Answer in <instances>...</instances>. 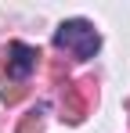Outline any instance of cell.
I'll return each instance as SVG.
<instances>
[{"instance_id":"1","label":"cell","mask_w":130,"mask_h":133,"mask_svg":"<svg viewBox=\"0 0 130 133\" xmlns=\"http://www.w3.org/2000/svg\"><path fill=\"white\" fill-rule=\"evenodd\" d=\"M54 47L72 50L76 58H94L98 47H101V36H98V29H94L90 22L72 18V22H62V25H58V32H54Z\"/></svg>"},{"instance_id":"2","label":"cell","mask_w":130,"mask_h":133,"mask_svg":"<svg viewBox=\"0 0 130 133\" xmlns=\"http://www.w3.org/2000/svg\"><path fill=\"white\" fill-rule=\"evenodd\" d=\"M94 101H98V83H94V76H83V79H76V83H65L62 87V119L69 126L83 122Z\"/></svg>"},{"instance_id":"3","label":"cell","mask_w":130,"mask_h":133,"mask_svg":"<svg viewBox=\"0 0 130 133\" xmlns=\"http://www.w3.org/2000/svg\"><path fill=\"white\" fill-rule=\"evenodd\" d=\"M4 61H0V72H4V79H25L33 68H36V61H40V50L29 43H7L4 47V54H0Z\"/></svg>"},{"instance_id":"4","label":"cell","mask_w":130,"mask_h":133,"mask_svg":"<svg viewBox=\"0 0 130 133\" xmlns=\"http://www.w3.org/2000/svg\"><path fill=\"white\" fill-rule=\"evenodd\" d=\"M15 133H43V108H33L29 115H22Z\"/></svg>"},{"instance_id":"5","label":"cell","mask_w":130,"mask_h":133,"mask_svg":"<svg viewBox=\"0 0 130 133\" xmlns=\"http://www.w3.org/2000/svg\"><path fill=\"white\" fill-rule=\"evenodd\" d=\"M25 97H29V87H22V83L4 87V104H18V101H25Z\"/></svg>"},{"instance_id":"6","label":"cell","mask_w":130,"mask_h":133,"mask_svg":"<svg viewBox=\"0 0 130 133\" xmlns=\"http://www.w3.org/2000/svg\"><path fill=\"white\" fill-rule=\"evenodd\" d=\"M47 72H51V79H54V83H62V87H65V76H69V68H65L58 58L51 61V68H47Z\"/></svg>"}]
</instances>
